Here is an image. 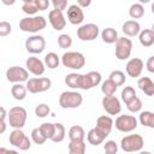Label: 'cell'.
Segmentation results:
<instances>
[{
    "instance_id": "6da1fadb",
    "label": "cell",
    "mask_w": 154,
    "mask_h": 154,
    "mask_svg": "<svg viewBox=\"0 0 154 154\" xmlns=\"http://www.w3.org/2000/svg\"><path fill=\"white\" fill-rule=\"evenodd\" d=\"M47 25V20L42 16L25 17L19 22V29L24 32H37L43 30Z\"/></svg>"
},
{
    "instance_id": "7a4b0ae2",
    "label": "cell",
    "mask_w": 154,
    "mask_h": 154,
    "mask_svg": "<svg viewBox=\"0 0 154 154\" xmlns=\"http://www.w3.org/2000/svg\"><path fill=\"white\" fill-rule=\"evenodd\" d=\"M26 116H28V113L24 107L14 106V107L10 108V111L7 113L10 126H12L13 129H22L25 125Z\"/></svg>"
},
{
    "instance_id": "3957f363",
    "label": "cell",
    "mask_w": 154,
    "mask_h": 154,
    "mask_svg": "<svg viewBox=\"0 0 154 154\" xmlns=\"http://www.w3.org/2000/svg\"><path fill=\"white\" fill-rule=\"evenodd\" d=\"M143 146H144V140L138 134L128 135V136L123 137L120 141V148L126 153L138 152L143 148Z\"/></svg>"
},
{
    "instance_id": "277c9868",
    "label": "cell",
    "mask_w": 154,
    "mask_h": 154,
    "mask_svg": "<svg viewBox=\"0 0 154 154\" xmlns=\"http://www.w3.org/2000/svg\"><path fill=\"white\" fill-rule=\"evenodd\" d=\"M61 63L65 67L79 70L85 65V58L81 52H65L61 57Z\"/></svg>"
},
{
    "instance_id": "5b68a950",
    "label": "cell",
    "mask_w": 154,
    "mask_h": 154,
    "mask_svg": "<svg viewBox=\"0 0 154 154\" xmlns=\"http://www.w3.org/2000/svg\"><path fill=\"white\" fill-rule=\"evenodd\" d=\"M83 96L78 91H63L59 96V105L63 108H77L82 105Z\"/></svg>"
},
{
    "instance_id": "8992f818",
    "label": "cell",
    "mask_w": 154,
    "mask_h": 154,
    "mask_svg": "<svg viewBox=\"0 0 154 154\" xmlns=\"http://www.w3.org/2000/svg\"><path fill=\"white\" fill-rule=\"evenodd\" d=\"M52 85V81L47 77H35V78H29L26 81V90L31 94H37V93H43L47 91Z\"/></svg>"
},
{
    "instance_id": "52a82bcc",
    "label": "cell",
    "mask_w": 154,
    "mask_h": 154,
    "mask_svg": "<svg viewBox=\"0 0 154 154\" xmlns=\"http://www.w3.org/2000/svg\"><path fill=\"white\" fill-rule=\"evenodd\" d=\"M8 141L12 146L19 148L20 150H28L31 147L29 137L22 131V129H13V131L10 134Z\"/></svg>"
},
{
    "instance_id": "ba28073f",
    "label": "cell",
    "mask_w": 154,
    "mask_h": 154,
    "mask_svg": "<svg viewBox=\"0 0 154 154\" xmlns=\"http://www.w3.org/2000/svg\"><path fill=\"white\" fill-rule=\"evenodd\" d=\"M132 51V41L125 36L118 37L116 42V57L119 60H126L130 58Z\"/></svg>"
},
{
    "instance_id": "9c48e42d",
    "label": "cell",
    "mask_w": 154,
    "mask_h": 154,
    "mask_svg": "<svg viewBox=\"0 0 154 154\" xmlns=\"http://www.w3.org/2000/svg\"><path fill=\"white\" fill-rule=\"evenodd\" d=\"M116 129L122 132H131L137 128V119L134 116L122 114L116 119Z\"/></svg>"
},
{
    "instance_id": "30bf717a",
    "label": "cell",
    "mask_w": 154,
    "mask_h": 154,
    "mask_svg": "<svg viewBox=\"0 0 154 154\" xmlns=\"http://www.w3.org/2000/svg\"><path fill=\"white\" fill-rule=\"evenodd\" d=\"M25 48L31 54H40L46 48V40L41 35H32L25 40Z\"/></svg>"
},
{
    "instance_id": "8fae6325",
    "label": "cell",
    "mask_w": 154,
    "mask_h": 154,
    "mask_svg": "<svg viewBox=\"0 0 154 154\" xmlns=\"http://www.w3.org/2000/svg\"><path fill=\"white\" fill-rule=\"evenodd\" d=\"M99 26L93 23L84 24L77 29V36L81 41H93L99 36Z\"/></svg>"
},
{
    "instance_id": "7c38bea8",
    "label": "cell",
    "mask_w": 154,
    "mask_h": 154,
    "mask_svg": "<svg viewBox=\"0 0 154 154\" xmlns=\"http://www.w3.org/2000/svg\"><path fill=\"white\" fill-rule=\"evenodd\" d=\"M6 78L11 83H22L29 79V73L25 69L20 66H11L6 71Z\"/></svg>"
},
{
    "instance_id": "4fadbf2b",
    "label": "cell",
    "mask_w": 154,
    "mask_h": 154,
    "mask_svg": "<svg viewBox=\"0 0 154 154\" xmlns=\"http://www.w3.org/2000/svg\"><path fill=\"white\" fill-rule=\"evenodd\" d=\"M102 107H103V109L109 116H117L122 111L120 101L114 95H112V96H103V99H102Z\"/></svg>"
},
{
    "instance_id": "5bb4252c",
    "label": "cell",
    "mask_w": 154,
    "mask_h": 154,
    "mask_svg": "<svg viewBox=\"0 0 154 154\" xmlns=\"http://www.w3.org/2000/svg\"><path fill=\"white\" fill-rule=\"evenodd\" d=\"M143 67H144V63L142 61V59H140V58H132V59H130L126 63L125 70H126V73L130 77L137 78V77L141 76V73L143 71Z\"/></svg>"
},
{
    "instance_id": "9a60e30c",
    "label": "cell",
    "mask_w": 154,
    "mask_h": 154,
    "mask_svg": "<svg viewBox=\"0 0 154 154\" xmlns=\"http://www.w3.org/2000/svg\"><path fill=\"white\" fill-rule=\"evenodd\" d=\"M101 83V75L97 71H90L82 77V88L84 90H89Z\"/></svg>"
},
{
    "instance_id": "2e32d148",
    "label": "cell",
    "mask_w": 154,
    "mask_h": 154,
    "mask_svg": "<svg viewBox=\"0 0 154 154\" xmlns=\"http://www.w3.org/2000/svg\"><path fill=\"white\" fill-rule=\"evenodd\" d=\"M25 65H26V71L31 72L32 75L35 76H41L45 73V70H46V66L43 64L42 60H40L38 58L36 57H30L26 59L25 61Z\"/></svg>"
},
{
    "instance_id": "e0dca14e",
    "label": "cell",
    "mask_w": 154,
    "mask_h": 154,
    "mask_svg": "<svg viewBox=\"0 0 154 154\" xmlns=\"http://www.w3.org/2000/svg\"><path fill=\"white\" fill-rule=\"evenodd\" d=\"M48 20H49L51 25L53 26V29L57 30V31L63 30L66 26V19H65L63 12L52 10L49 12V14H48Z\"/></svg>"
},
{
    "instance_id": "ac0fdd59",
    "label": "cell",
    "mask_w": 154,
    "mask_h": 154,
    "mask_svg": "<svg viewBox=\"0 0 154 154\" xmlns=\"http://www.w3.org/2000/svg\"><path fill=\"white\" fill-rule=\"evenodd\" d=\"M84 19V13H83V10L77 6L76 4L73 5H70L69 8H67V20L73 24V25H77V24H81Z\"/></svg>"
},
{
    "instance_id": "d6986e66",
    "label": "cell",
    "mask_w": 154,
    "mask_h": 154,
    "mask_svg": "<svg viewBox=\"0 0 154 154\" xmlns=\"http://www.w3.org/2000/svg\"><path fill=\"white\" fill-rule=\"evenodd\" d=\"M113 120L111 117L108 116H100L96 120V129H99L101 132H103L106 136H108L112 131V128H113Z\"/></svg>"
},
{
    "instance_id": "ffe728a7",
    "label": "cell",
    "mask_w": 154,
    "mask_h": 154,
    "mask_svg": "<svg viewBox=\"0 0 154 154\" xmlns=\"http://www.w3.org/2000/svg\"><path fill=\"white\" fill-rule=\"evenodd\" d=\"M122 30H123V32H124L126 36L134 37V36H136V35L140 34V31H141V25H140V23H138L137 20L130 19V20H126V22L123 24Z\"/></svg>"
},
{
    "instance_id": "44dd1931",
    "label": "cell",
    "mask_w": 154,
    "mask_h": 154,
    "mask_svg": "<svg viewBox=\"0 0 154 154\" xmlns=\"http://www.w3.org/2000/svg\"><path fill=\"white\" fill-rule=\"evenodd\" d=\"M106 137H107V136H106L103 132H101L99 129H96V128L90 129V130L88 131V134H87V140H88V142H89L90 144H93V146H99V144H101V143L105 141Z\"/></svg>"
},
{
    "instance_id": "7402d4cb",
    "label": "cell",
    "mask_w": 154,
    "mask_h": 154,
    "mask_svg": "<svg viewBox=\"0 0 154 154\" xmlns=\"http://www.w3.org/2000/svg\"><path fill=\"white\" fill-rule=\"evenodd\" d=\"M138 88L148 96L154 95V82L149 77H141L137 82Z\"/></svg>"
},
{
    "instance_id": "603a6c76",
    "label": "cell",
    "mask_w": 154,
    "mask_h": 154,
    "mask_svg": "<svg viewBox=\"0 0 154 154\" xmlns=\"http://www.w3.org/2000/svg\"><path fill=\"white\" fill-rule=\"evenodd\" d=\"M140 43L143 47H150L154 43V31L152 29H144L138 34Z\"/></svg>"
},
{
    "instance_id": "cb8c5ba5",
    "label": "cell",
    "mask_w": 154,
    "mask_h": 154,
    "mask_svg": "<svg viewBox=\"0 0 154 154\" xmlns=\"http://www.w3.org/2000/svg\"><path fill=\"white\" fill-rule=\"evenodd\" d=\"M82 77L83 75L81 73H69L65 77V83L67 87L72 88V89H77V88H82Z\"/></svg>"
},
{
    "instance_id": "d4e9b609",
    "label": "cell",
    "mask_w": 154,
    "mask_h": 154,
    "mask_svg": "<svg viewBox=\"0 0 154 154\" xmlns=\"http://www.w3.org/2000/svg\"><path fill=\"white\" fill-rule=\"evenodd\" d=\"M85 132L84 129L79 125H73L69 130V138L70 141H84Z\"/></svg>"
},
{
    "instance_id": "484cf974",
    "label": "cell",
    "mask_w": 154,
    "mask_h": 154,
    "mask_svg": "<svg viewBox=\"0 0 154 154\" xmlns=\"http://www.w3.org/2000/svg\"><path fill=\"white\" fill-rule=\"evenodd\" d=\"M101 38L106 43H109V45L111 43H116L117 40H118V32L113 28H106L101 32Z\"/></svg>"
},
{
    "instance_id": "4316f807",
    "label": "cell",
    "mask_w": 154,
    "mask_h": 154,
    "mask_svg": "<svg viewBox=\"0 0 154 154\" xmlns=\"http://www.w3.org/2000/svg\"><path fill=\"white\" fill-rule=\"evenodd\" d=\"M26 93H28V90H26L25 85H23L22 83H16L11 88V94H12L13 99L14 100H18V101L24 100L25 96H26Z\"/></svg>"
},
{
    "instance_id": "83f0119b",
    "label": "cell",
    "mask_w": 154,
    "mask_h": 154,
    "mask_svg": "<svg viewBox=\"0 0 154 154\" xmlns=\"http://www.w3.org/2000/svg\"><path fill=\"white\" fill-rule=\"evenodd\" d=\"M43 64H45V66H47L48 69H52V70H53V69H57V67L59 66L60 59H59V57H58L57 53L49 52V53L46 54L45 60H43Z\"/></svg>"
},
{
    "instance_id": "f1b7e54d",
    "label": "cell",
    "mask_w": 154,
    "mask_h": 154,
    "mask_svg": "<svg viewBox=\"0 0 154 154\" xmlns=\"http://www.w3.org/2000/svg\"><path fill=\"white\" fill-rule=\"evenodd\" d=\"M69 154H85V143H84V141H70V143H69Z\"/></svg>"
},
{
    "instance_id": "f546056e",
    "label": "cell",
    "mask_w": 154,
    "mask_h": 154,
    "mask_svg": "<svg viewBox=\"0 0 154 154\" xmlns=\"http://www.w3.org/2000/svg\"><path fill=\"white\" fill-rule=\"evenodd\" d=\"M140 123L147 128H154V113L150 111H143L140 113Z\"/></svg>"
},
{
    "instance_id": "4dcf8cb0",
    "label": "cell",
    "mask_w": 154,
    "mask_h": 154,
    "mask_svg": "<svg viewBox=\"0 0 154 154\" xmlns=\"http://www.w3.org/2000/svg\"><path fill=\"white\" fill-rule=\"evenodd\" d=\"M129 14L132 18V20L140 19V18H142L144 16V7L142 6V4H138V2L132 4L130 6V8H129Z\"/></svg>"
},
{
    "instance_id": "1f68e13d",
    "label": "cell",
    "mask_w": 154,
    "mask_h": 154,
    "mask_svg": "<svg viewBox=\"0 0 154 154\" xmlns=\"http://www.w3.org/2000/svg\"><path fill=\"white\" fill-rule=\"evenodd\" d=\"M54 135H53V137L51 138L53 142H55V143H59V142H61V141H64V138H65V134H66V130H65V126L61 124V123H55L54 124Z\"/></svg>"
},
{
    "instance_id": "d6a6232c",
    "label": "cell",
    "mask_w": 154,
    "mask_h": 154,
    "mask_svg": "<svg viewBox=\"0 0 154 154\" xmlns=\"http://www.w3.org/2000/svg\"><path fill=\"white\" fill-rule=\"evenodd\" d=\"M108 79H111L117 87H120V85H123V84L125 83L126 77H125V73H124L123 71H120V70H114V71H112V72L109 73Z\"/></svg>"
},
{
    "instance_id": "836d02e7",
    "label": "cell",
    "mask_w": 154,
    "mask_h": 154,
    "mask_svg": "<svg viewBox=\"0 0 154 154\" xmlns=\"http://www.w3.org/2000/svg\"><path fill=\"white\" fill-rule=\"evenodd\" d=\"M118 87L111 81V79H106L105 82H102L101 84V91L105 96H112L116 94Z\"/></svg>"
},
{
    "instance_id": "e575fe53",
    "label": "cell",
    "mask_w": 154,
    "mask_h": 154,
    "mask_svg": "<svg viewBox=\"0 0 154 154\" xmlns=\"http://www.w3.org/2000/svg\"><path fill=\"white\" fill-rule=\"evenodd\" d=\"M40 131L42 132V135L46 137V140H51L54 135V124L53 123H42L38 126Z\"/></svg>"
},
{
    "instance_id": "d590c367",
    "label": "cell",
    "mask_w": 154,
    "mask_h": 154,
    "mask_svg": "<svg viewBox=\"0 0 154 154\" xmlns=\"http://www.w3.org/2000/svg\"><path fill=\"white\" fill-rule=\"evenodd\" d=\"M22 10L24 13L26 14H35L38 10H37V6H36V1L35 0H25L23 2V6H22Z\"/></svg>"
},
{
    "instance_id": "8d00e7d4",
    "label": "cell",
    "mask_w": 154,
    "mask_h": 154,
    "mask_svg": "<svg viewBox=\"0 0 154 154\" xmlns=\"http://www.w3.org/2000/svg\"><path fill=\"white\" fill-rule=\"evenodd\" d=\"M122 100L125 102V105L128 102H130L132 99H135L137 95H136V90L132 88V87H125L123 90H122Z\"/></svg>"
},
{
    "instance_id": "74e56055",
    "label": "cell",
    "mask_w": 154,
    "mask_h": 154,
    "mask_svg": "<svg viewBox=\"0 0 154 154\" xmlns=\"http://www.w3.org/2000/svg\"><path fill=\"white\" fill-rule=\"evenodd\" d=\"M58 45L60 48H70L72 45V38L67 34H61L58 36Z\"/></svg>"
},
{
    "instance_id": "f35d334b",
    "label": "cell",
    "mask_w": 154,
    "mask_h": 154,
    "mask_svg": "<svg viewBox=\"0 0 154 154\" xmlns=\"http://www.w3.org/2000/svg\"><path fill=\"white\" fill-rule=\"evenodd\" d=\"M126 107H128V109L130 111V112H132V113H136V112H138V111H141V108H142V101H141V99L140 97H135V99H132L130 102H128L126 103Z\"/></svg>"
},
{
    "instance_id": "ab89813d",
    "label": "cell",
    "mask_w": 154,
    "mask_h": 154,
    "mask_svg": "<svg viewBox=\"0 0 154 154\" xmlns=\"http://www.w3.org/2000/svg\"><path fill=\"white\" fill-rule=\"evenodd\" d=\"M51 112V108L47 103H40L35 107V114L38 117V118H45Z\"/></svg>"
},
{
    "instance_id": "60d3db41",
    "label": "cell",
    "mask_w": 154,
    "mask_h": 154,
    "mask_svg": "<svg viewBox=\"0 0 154 154\" xmlns=\"http://www.w3.org/2000/svg\"><path fill=\"white\" fill-rule=\"evenodd\" d=\"M31 138H32V141H34L36 144H43V143L47 141L46 137L42 135V132L40 131L38 128L32 129V131H31Z\"/></svg>"
},
{
    "instance_id": "b9f144b4",
    "label": "cell",
    "mask_w": 154,
    "mask_h": 154,
    "mask_svg": "<svg viewBox=\"0 0 154 154\" xmlns=\"http://www.w3.org/2000/svg\"><path fill=\"white\" fill-rule=\"evenodd\" d=\"M103 150H105V154H117L118 153V144L116 143V141L109 140L103 144Z\"/></svg>"
},
{
    "instance_id": "7bdbcfd3",
    "label": "cell",
    "mask_w": 154,
    "mask_h": 154,
    "mask_svg": "<svg viewBox=\"0 0 154 154\" xmlns=\"http://www.w3.org/2000/svg\"><path fill=\"white\" fill-rule=\"evenodd\" d=\"M12 31V25L10 22L2 20L0 22V36H7Z\"/></svg>"
},
{
    "instance_id": "ee69618b",
    "label": "cell",
    "mask_w": 154,
    "mask_h": 154,
    "mask_svg": "<svg viewBox=\"0 0 154 154\" xmlns=\"http://www.w3.org/2000/svg\"><path fill=\"white\" fill-rule=\"evenodd\" d=\"M52 5H53V7H54L55 11L63 12L67 7V1L66 0H53L52 1Z\"/></svg>"
},
{
    "instance_id": "f6af8a7d",
    "label": "cell",
    "mask_w": 154,
    "mask_h": 154,
    "mask_svg": "<svg viewBox=\"0 0 154 154\" xmlns=\"http://www.w3.org/2000/svg\"><path fill=\"white\" fill-rule=\"evenodd\" d=\"M35 1H36V6H37L38 11H45L49 6V1L48 0H35Z\"/></svg>"
},
{
    "instance_id": "bcb514c9",
    "label": "cell",
    "mask_w": 154,
    "mask_h": 154,
    "mask_svg": "<svg viewBox=\"0 0 154 154\" xmlns=\"http://www.w3.org/2000/svg\"><path fill=\"white\" fill-rule=\"evenodd\" d=\"M146 66H147V70H148L150 73H154V57H153V55L148 58Z\"/></svg>"
},
{
    "instance_id": "7dc6e473",
    "label": "cell",
    "mask_w": 154,
    "mask_h": 154,
    "mask_svg": "<svg viewBox=\"0 0 154 154\" xmlns=\"http://www.w3.org/2000/svg\"><path fill=\"white\" fill-rule=\"evenodd\" d=\"M90 4H91V1H90V0H78L76 5H77V6H79L81 8H83V7H88Z\"/></svg>"
},
{
    "instance_id": "c3c4849f",
    "label": "cell",
    "mask_w": 154,
    "mask_h": 154,
    "mask_svg": "<svg viewBox=\"0 0 154 154\" xmlns=\"http://www.w3.org/2000/svg\"><path fill=\"white\" fill-rule=\"evenodd\" d=\"M6 117H7V112H6V109H5L2 106H0V120H5Z\"/></svg>"
},
{
    "instance_id": "681fc988",
    "label": "cell",
    "mask_w": 154,
    "mask_h": 154,
    "mask_svg": "<svg viewBox=\"0 0 154 154\" xmlns=\"http://www.w3.org/2000/svg\"><path fill=\"white\" fill-rule=\"evenodd\" d=\"M6 128H7V125H6L5 120H0V135L6 131Z\"/></svg>"
},
{
    "instance_id": "f907efd6",
    "label": "cell",
    "mask_w": 154,
    "mask_h": 154,
    "mask_svg": "<svg viewBox=\"0 0 154 154\" xmlns=\"http://www.w3.org/2000/svg\"><path fill=\"white\" fill-rule=\"evenodd\" d=\"M0 154H7V149L4 147H0Z\"/></svg>"
},
{
    "instance_id": "816d5d0a",
    "label": "cell",
    "mask_w": 154,
    "mask_h": 154,
    "mask_svg": "<svg viewBox=\"0 0 154 154\" xmlns=\"http://www.w3.org/2000/svg\"><path fill=\"white\" fill-rule=\"evenodd\" d=\"M7 154H19L17 150H8L7 149Z\"/></svg>"
},
{
    "instance_id": "f5cc1de1",
    "label": "cell",
    "mask_w": 154,
    "mask_h": 154,
    "mask_svg": "<svg viewBox=\"0 0 154 154\" xmlns=\"http://www.w3.org/2000/svg\"><path fill=\"white\" fill-rule=\"evenodd\" d=\"M138 154H153L152 152H148V150H142V152H140Z\"/></svg>"
}]
</instances>
